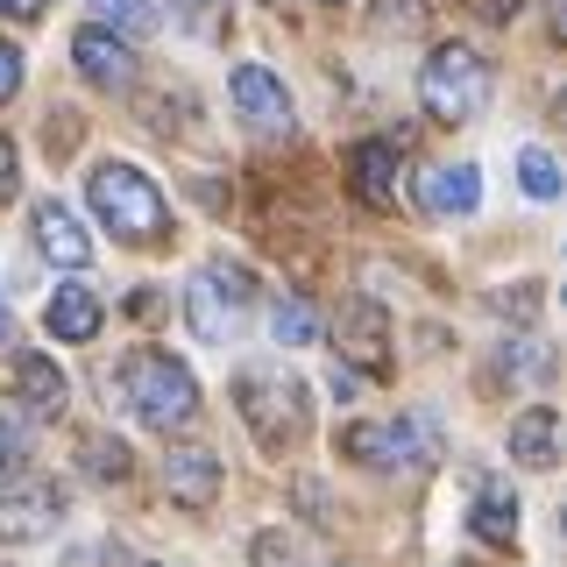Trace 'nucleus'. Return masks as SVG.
Wrapping results in <instances>:
<instances>
[{
    "mask_svg": "<svg viewBox=\"0 0 567 567\" xmlns=\"http://www.w3.org/2000/svg\"><path fill=\"white\" fill-rule=\"evenodd\" d=\"M14 93H22V50L0 43V100H14Z\"/></svg>",
    "mask_w": 567,
    "mask_h": 567,
    "instance_id": "nucleus-27",
    "label": "nucleus"
},
{
    "mask_svg": "<svg viewBox=\"0 0 567 567\" xmlns=\"http://www.w3.org/2000/svg\"><path fill=\"white\" fill-rule=\"evenodd\" d=\"M164 8L185 35H220L227 29V0H164Z\"/></svg>",
    "mask_w": 567,
    "mask_h": 567,
    "instance_id": "nucleus-19",
    "label": "nucleus"
},
{
    "mask_svg": "<svg viewBox=\"0 0 567 567\" xmlns=\"http://www.w3.org/2000/svg\"><path fill=\"white\" fill-rule=\"evenodd\" d=\"M85 8H100L106 22H128V29H135V22H150V0H85Z\"/></svg>",
    "mask_w": 567,
    "mask_h": 567,
    "instance_id": "nucleus-24",
    "label": "nucleus"
},
{
    "mask_svg": "<svg viewBox=\"0 0 567 567\" xmlns=\"http://www.w3.org/2000/svg\"><path fill=\"white\" fill-rule=\"evenodd\" d=\"M100 319H106V306H100L93 284H58V298L43 306V327L58 333V341H93Z\"/></svg>",
    "mask_w": 567,
    "mask_h": 567,
    "instance_id": "nucleus-12",
    "label": "nucleus"
},
{
    "mask_svg": "<svg viewBox=\"0 0 567 567\" xmlns=\"http://www.w3.org/2000/svg\"><path fill=\"white\" fill-rule=\"evenodd\" d=\"M468 525H475V539H489V546H511V539H518V496H511V483H475Z\"/></svg>",
    "mask_w": 567,
    "mask_h": 567,
    "instance_id": "nucleus-16",
    "label": "nucleus"
},
{
    "mask_svg": "<svg viewBox=\"0 0 567 567\" xmlns=\"http://www.w3.org/2000/svg\"><path fill=\"white\" fill-rule=\"evenodd\" d=\"M0 348H8V298H0Z\"/></svg>",
    "mask_w": 567,
    "mask_h": 567,
    "instance_id": "nucleus-31",
    "label": "nucleus"
},
{
    "mask_svg": "<svg viewBox=\"0 0 567 567\" xmlns=\"http://www.w3.org/2000/svg\"><path fill=\"white\" fill-rule=\"evenodd\" d=\"M341 454L362 468H425L440 461V425L425 412H398V419H362L341 433Z\"/></svg>",
    "mask_w": 567,
    "mask_h": 567,
    "instance_id": "nucleus-5",
    "label": "nucleus"
},
{
    "mask_svg": "<svg viewBox=\"0 0 567 567\" xmlns=\"http://www.w3.org/2000/svg\"><path fill=\"white\" fill-rule=\"evenodd\" d=\"M114 398L128 404V419L156 425V433H177V425L199 419V383H192L185 362H171L164 348H135L121 354L114 369Z\"/></svg>",
    "mask_w": 567,
    "mask_h": 567,
    "instance_id": "nucleus-1",
    "label": "nucleus"
},
{
    "mask_svg": "<svg viewBox=\"0 0 567 567\" xmlns=\"http://www.w3.org/2000/svg\"><path fill=\"white\" fill-rule=\"evenodd\" d=\"M64 518V496L50 483H22V489H0V539L8 546H29V539H50Z\"/></svg>",
    "mask_w": 567,
    "mask_h": 567,
    "instance_id": "nucleus-8",
    "label": "nucleus"
},
{
    "mask_svg": "<svg viewBox=\"0 0 567 567\" xmlns=\"http://www.w3.org/2000/svg\"><path fill=\"white\" fill-rule=\"evenodd\" d=\"M85 199H93V213L106 227H114L121 241H135V248H150V241H164V227H171V206H164V192H156V177H142L135 164H93V177H85Z\"/></svg>",
    "mask_w": 567,
    "mask_h": 567,
    "instance_id": "nucleus-2",
    "label": "nucleus"
},
{
    "mask_svg": "<svg viewBox=\"0 0 567 567\" xmlns=\"http://www.w3.org/2000/svg\"><path fill=\"white\" fill-rule=\"evenodd\" d=\"M419 206L425 213H475L483 206V171L475 164H440L419 177Z\"/></svg>",
    "mask_w": 567,
    "mask_h": 567,
    "instance_id": "nucleus-14",
    "label": "nucleus"
},
{
    "mask_svg": "<svg viewBox=\"0 0 567 567\" xmlns=\"http://www.w3.org/2000/svg\"><path fill=\"white\" fill-rule=\"evenodd\" d=\"M14 185H22V156H14V142L0 135V206L14 199Z\"/></svg>",
    "mask_w": 567,
    "mask_h": 567,
    "instance_id": "nucleus-26",
    "label": "nucleus"
},
{
    "mask_svg": "<svg viewBox=\"0 0 567 567\" xmlns=\"http://www.w3.org/2000/svg\"><path fill=\"white\" fill-rule=\"evenodd\" d=\"M43 8H50V0H0V14H14V22H35Z\"/></svg>",
    "mask_w": 567,
    "mask_h": 567,
    "instance_id": "nucleus-30",
    "label": "nucleus"
},
{
    "mask_svg": "<svg viewBox=\"0 0 567 567\" xmlns=\"http://www.w3.org/2000/svg\"><path fill=\"white\" fill-rule=\"evenodd\" d=\"M14 398H22L29 412H64V369L50 362V354H22V362H14Z\"/></svg>",
    "mask_w": 567,
    "mask_h": 567,
    "instance_id": "nucleus-18",
    "label": "nucleus"
},
{
    "mask_svg": "<svg viewBox=\"0 0 567 567\" xmlns=\"http://www.w3.org/2000/svg\"><path fill=\"white\" fill-rule=\"evenodd\" d=\"M511 461H525V468H554L560 461V412L554 404H525L511 419Z\"/></svg>",
    "mask_w": 567,
    "mask_h": 567,
    "instance_id": "nucleus-13",
    "label": "nucleus"
},
{
    "mask_svg": "<svg viewBox=\"0 0 567 567\" xmlns=\"http://www.w3.org/2000/svg\"><path fill=\"white\" fill-rule=\"evenodd\" d=\"M348 177H354V199L362 206H390L398 199V150H390V142H354Z\"/></svg>",
    "mask_w": 567,
    "mask_h": 567,
    "instance_id": "nucleus-15",
    "label": "nucleus"
},
{
    "mask_svg": "<svg viewBox=\"0 0 567 567\" xmlns=\"http://www.w3.org/2000/svg\"><path fill=\"white\" fill-rule=\"evenodd\" d=\"M419 0H383V14H377V29H419Z\"/></svg>",
    "mask_w": 567,
    "mask_h": 567,
    "instance_id": "nucleus-25",
    "label": "nucleus"
},
{
    "mask_svg": "<svg viewBox=\"0 0 567 567\" xmlns=\"http://www.w3.org/2000/svg\"><path fill=\"white\" fill-rule=\"evenodd\" d=\"M248 298H256V277H248V262H227L213 256L199 277H192L185 291V319L199 341H235L241 319H248Z\"/></svg>",
    "mask_w": 567,
    "mask_h": 567,
    "instance_id": "nucleus-6",
    "label": "nucleus"
},
{
    "mask_svg": "<svg viewBox=\"0 0 567 567\" xmlns=\"http://www.w3.org/2000/svg\"><path fill=\"white\" fill-rule=\"evenodd\" d=\"M256 567H306V554H298L291 532H262V539H256Z\"/></svg>",
    "mask_w": 567,
    "mask_h": 567,
    "instance_id": "nucleus-23",
    "label": "nucleus"
},
{
    "mask_svg": "<svg viewBox=\"0 0 567 567\" xmlns=\"http://www.w3.org/2000/svg\"><path fill=\"white\" fill-rule=\"evenodd\" d=\"M35 248H43L50 262H64V270H85V262H93V235H85L79 213L58 206V199L35 206Z\"/></svg>",
    "mask_w": 567,
    "mask_h": 567,
    "instance_id": "nucleus-10",
    "label": "nucleus"
},
{
    "mask_svg": "<svg viewBox=\"0 0 567 567\" xmlns=\"http://www.w3.org/2000/svg\"><path fill=\"white\" fill-rule=\"evenodd\" d=\"M71 58H79V71L93 85H106V93H128V85H135V64H142L135 43H121L114 29H79V35H71Z\"/></svg>",
    "mask_w": 567,
    "mask_h": 567,
    "instance_id": "nucleus-9",
    "label": "nucleus"
},
{
    "mask_svg": "<svg viewBox=\"0 0 567 567\" xmlns=\"http://www.w3.org/2000/svg\"><path fill=\"white\" fill-rule=\"evenodd\" d=\"M518 177H525L532 199H560V164H554L546 150H525V156H518Z\"/></svg>",
    "mask_w": 567,
    "mask_h": 567,
    "instance_id": "nucleus-21",
    "label": "nucleus"
},
{
    "mask_svg": "<svg viewBox=\"0 0 567 567\" xmlns=\"http://www.w3.org/2000/svg\"><path fill=\"white\" fill-rule=\"evenodd\" d=\"M341 348L362 369H390V327H383V312L377 306H348L341 312Z\"/></svg>",
    "mask_w": 567,
    "mask_h": 567,
    "instance_id": "nucleus-17",
    "label": "nucleus"
},
{
    "mask_svg": "<svg viewBox=\"0 0 567 567\" xmlns=\"http://www.w3.org/2000/svg\"><path fill=\"white\" fill-rule=\"evenodd\" d=\"M22 419H0V468H14V461H22Z\"/></svg>",
    "mask_w": 567,
    "mask_h": 567,
    "instance_id": "nucleus-28",
    "label": "nucleus"
},
{
    "mask_svg": "<svg viewBox=\"0 0 567 567\" xmlns=\"http://www.w3.org/2000/svg\"><path fill=\"white\" fill-rule=\"evenodd\" d=\"M164 489H171V504L206 511L213 496H220V461H213L206 447H171V461H164Z\"/></svg>",
    "mask_w": 567,
    "mask_h": 567,
    "instance_id": "nucleus-11",
    "label": "nucleus"
},
{
    "mask_svg": "<svg viewBox=\"0 0 567 567\" xmlns=\"http://www.w3.org/2000/svg\"><path fill=\"white\" fill-rule=\"evenodd\" d=\"M319 8H341V0H319Z\"/></svg>",
    "mask_w": 567,
    "mask_h": 567,
    "instance_id": "nucleus-32",
    "label": "nucleus"
},
{
    "mask_svg": "<svg viewBox=\"0 0 567 567\" xmlns=\"http://www.w3.org/2000/svg\"><path fill=\"white\" fill-rule=\"evenodd\" d=\"M419 106L433 121H475L489 106V64L468 43H440L419 64Z\"/></svg>",
    "mask_w": 567,
    "mask_h": 567,
    "instance_id": "nucleus-4",
    "label": "nucleus"
},
{
    "mask_svg": "<svg viewBox=\"0 0 567 567\" xmlns=\"http://www.w3.org/2000/svg\"><path fill=\"white\" fill-rule=\"evenodd\" d=\"M270 333H277V341H284V348H306V341H312V333H319V312L306 306V298H284V306L270 312Z\"/></svg>",
    "mask_w": 567,
    "mask_h": 567,
    "instance_id": "nucleus-20",
    "label": "nucleus"
},
{
    "mask_svg": "<svg viewBox=\"0 0 567 567\" xmlns=\"http://www.w3.org/2000/svg\"><path fill=\"white\" fill-rule=\"evenodd\" d=\"M518 8H525V0H475V14H483V22H511Z\"/></svg>",
    "mask_w": 567,
    "mask_h": 567,
    "instance_id": "nucleus-29",
    "label": "nucleus"
},
{
    "mask_svg": "<svg viewBox=\"0 0 567 567\" xmlns=\"http://www.w3.org/2000/svg\"><path fill=\"white\" fill-rule=\"evenodd\" d=\"M85 468H93V475H114V483H121V475H128V447H121V440H106V433H85Z\"/></svg>",
    "mask_w": 567,
    "mask_h": 567,
    "instance_id": "nucleus-22",
    "label": "nucleus"
},
{
    "mask_svg": "<svg viewBox=\"0 0 567 567\" xmlns=\"http://www.w3.org/2000/svg\"><path fill=\"white\" fill-rule=\"evenodd\" d=\"M327 567H341V560H327Z\"/></svg>",
    "mask_w": 567,
    "mask_h": 567,
    "instance_id": "nucleus-33",
    "label": "nucleus"
},
{
    "mask_svg": "<svg viewBox=\"0 0 567 567\" xmlns=\"http://www.w3.org/2000/svg\"><path fill=\"white\" fill-rule=\"evenodd\" d=\"M227 93H235V114L248 121V135H291V93H284L270 64H235Z\"/></svg>",
    "mask_w": 567,
    "mask_h": 567,
    "instance_id": "nucleus-7",
    "label": "nucleus"
},
{
    "mask_svg": "<svg viewBox=\"0 0 567 567\" xmlns=\"http://www.w3.org/2000/svg\"><path fill=\"white\" fill-rule=\"evenodd\" d=\"M235 404H241L248 433H256L270 454H284V447L306 440V419L312 412H306V383H298L291 369H277V362L241 369V377H235Z\"/></svg>",
    "mask_w": 567,
    "mask_h": 567,
    "instance_id": "nucleus-3",
    "label": "nucleus"
}]
</instances>
